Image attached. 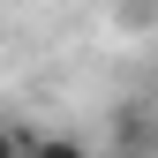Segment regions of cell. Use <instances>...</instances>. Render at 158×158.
<instances>
[{"label": "cell", "instance_id": "obj_2", "mask_svg": "<svg viewBox=\"0 0 158 158\" xmlns=\"http://www.w3.org/2000/svg\"><path fill=\"white\" fill-rule=\"evenodd\" d=\"M0 158H30V135H23V128H8V121H0Z\"/></svg>", "mask_w": 158, "mask_h": 158}, {"label": "cell", "instance_id": "obj_1", "mask_svg": "<svg viewBox=\"0 0 158 158\" xmlns=\"http://www.w3.org/2000/svg\"><path fill=\"white\" fill-rule=\"evenodd\" d=\"M30 158H90L75 135H30Z\"/></svg>", "mask_w": 158, "mask_h": 158}]
</instances>
